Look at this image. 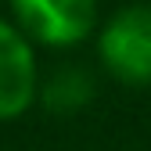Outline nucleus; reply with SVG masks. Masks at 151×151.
<instances>
[{
    "instance_id": "4",
    "label": "nucleus",
    "mask_w": 151,
    "mask_h": 151,
    "mask_svg": "<svg viewBox=\"0 0 151 151\" xmlns=\"http://www.w3.org/2000/svg\"><path fill=\"white\" fill-rule=\"evenodd\" d=\"M40 101L50 115H76L93 101V76L83 65H61L40 79Z\"/></svg>"
},
{
    "instance_id": "1",
    "label": "nucleus",
    "mask_w": 151,
    "mask_h": 151,
    "mask_svg": "<svg viewBox=\"0 0 151 151\" xmlns=\"http://www.w3.org/2000/svg\"><path fill=\"white\" fill-rule=\"evenodd\" d=\"M97 58L126 86H151V4H126L97 32Z\"/></svg>"
},
{
    "instance_id": "2",
    "label": "nucleus",
    "mask_w": 151,
    "mask_h": 151,
    "mask_svg": "<svg viewBox=\"0 0 151 151\" xmlns=\"http://www.w3.org/2000/svg\"><path fill=\"white\" fill-rule=\"evenodd\" d=\"M14 25L32 43L61 50L97 29V0H7Z\"/></svg>"
},
{
    "instance_id": "3",
    "label": "nucleus",
    "mask_w": 151,
    "mask_h": 151,
    "mask_svg": "<svg viewBox=\"0 0 151 151\" xmlns=\"http://www.w3.org/2000/svg\"><path fill=\"white\" fill-rule=\"evenodd\" d=\"M40 97V68L32 40L0 18V122L22 119Z\"/></svg>"
}]
</instances>
